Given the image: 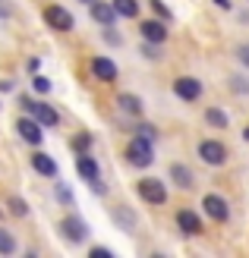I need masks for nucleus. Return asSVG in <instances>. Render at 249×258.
Here are the masks:
<instances>
[{"label":"nucleus","mask_w":249,"mask_h":258,"mask_svg":"<svg viewBox=\"0 0 249 258\" xmlns=\"http://www.w3.org/2000/svg\"><path fill=\"white\" fill-rule=\"evenodd\" d=\"M126 161L133 164V167H148V164L155 161L152 139H145V136H136V139L126 145Z\"/></svg>","instance_id":"nucleus-1"},{"label":"nucleus","mask_w":249,"mask_h":258,"mask_svg":"<svg viewBox=\"0 0 249 258\" xmlns=\"http://www.w3.org/2000/svg\"><path fill=\"white\" fill-rule=\"evenodd\" d=\"M44 22H47L54 32H73V25H76L73 13H70L67 7H60V4H51V7H44Z\"/></svg>","instance_id":"nucleus-2"},{"label":"nucleus","mask_w":249,"mask_h":258,"mask_svg":"<svg viewBox=\"0 0 249 258\" xmlns=\"http://www.w3.org/2000/svg\"><path fill=\"white\" fill-rule=\"evenodd\" d=\"M199 158H202L208 167H221V164L227 161V148L221 145L218 139H205L202 145H199Z\"/></svg>","instance_id":"nucleus-3"},{"label":"nucleus","mask_w":249,"mask_h":258,"mask_svg":"<svg viewBox=\"0 0 249 258\" xmlns=\"http://www.w3.org/2000/svg\"><path fill=\"white\" fill-rule=\"evenodd\" d=\"M139 196L145 199L148 205H164L167 202V186L161 183V179L148 176V179H142V183H139Z\"/></svg>","instance_id":"nucleus-4"},{"label":"nucleus","mask_w":249,"mask_h":258,"mask_svg":"<svg viewBox=\"0 0 249 258\" xmlns=\"http://www.w3.org/2000/svg\"><path fill=\"white\" fill-rule=\"evenodd\" d=\"M174 92L183 101H199L202 98V82L192 79V76H180V79H174Z\"/></svg>","instance_id":"nucleus-5"},{"label":"nucleus","mask_w":249,"mask_h":258,"mask_svg":"<svg viewBox=\"0 0 249 258\" xmlns=\"http://www.w3.org/2000/svg\"><path fill=\"white\" fill-rule=\"evenodd\" d=\"M29 113H32V120L38 123V126H57L60 123V117H57V110L51 107V104H44V101H32L29 104Z\"/></svg>","instance_id":"nucleus-6"},{"label":"nucleus","mask_w":249,"mask_h":258,"mask_svg":"<svg viewBox=\"0 0 249 258\" xmlns=\"http://www.w3.org/2000/svg\"><path fill=\"white\" fill-rule=\"evenodd\" d=\"M139 32H142V41H148V44H164L167 41V25L161 19H145L139 25Z\"/></svg>","instance_id":"nucleus-7"},{"label":"nucleus","mask_w":249,"mask_h":258,"mask_svg":"<svg viewBox=\"0 0 249 258\" xmlns=\"http://www.w3.org/2000/svg\"><path fill=\"white\" fill-rule=\"evenodd\" d=\"M60 233H63V239H70V242H82L85 233H88V227H85L76 214H67V217L60 221Z\"/></svg>","instance_id":"nucleus-8"},{"label":"nucleus","mask_w":249,"mask_h":258,"mask_svg":"<svg viewBox=\"0 0 249 258\" xmlns=\"http://www.w3.org/2000/svg\"><path fill=\"white\" fill-rule=\"evenodd\" d=\"M202 208H205V214L212 217V221H218V224H224L227 217H230V205L221 199V196H205V199H202Z\"/></svg>","instance_id":"nucleus-9"},{"label":"nucleus","mask_w":249,"mask_h":258,"mask_svg":"<svg viewBox=\"0 0 249 258\" xmlns=\"http://www.w3.org/2000/svg\"><path fill=\"white\" fill-rule=\"evenodd\" d=\"M16 133H19V139H22V142H29V145H41V139H44L41 126H38L32 117H22V120H16Z\"/></svg>","instance_id":"nucleus-10"},{"label":"nucleus","mask_w":249,"mask_h":258,"mask_svg":"<svg viewBox=\"0 0 249 258\" xmlns=\"http://www.w3.org/2000/svg\"><path fill=\"white\" fill-rule=\"evenodd\" d=\"M91 76L98 82H114L117 79V67L111 57H91Z\"/></svg>","instance_id":"nucleus-11"},{"label":"nucleus","mask_w":249,"mask_h":258,"mask_svg":"<svg viewBox=\"0 0 249 258\" xmlns=\"http://www.w3.org/2000/svg\"><path fill=\"white\" fill-rule=\"evenodd\" d=\"M88 13H91V19H95L98 25H104V29H111V22L117 19L114 7L104 4V0H91V4H88Z\"/></svg>","instance_id":"nucleus-12"},{"label":"nucleus","mask_w":249,"mask_h":258,"mask_svg":"<svg viewBox=\"0 0 249 258\" xmlns=\"http://www.w3.org/2000/svg\"><path fill=\"white\" fill-rule=\"evenodd\" d=\"M177 227L186 236H195V233H202V217L195 211H189V208H183V211H177Z\"/></svg>","instance_id":"nucleus-13"},{"label":"nucleus","mask_w":249,"mask_h":258,"mask_svg":"<svg viewBox=\"0 0 249 258\" xmlns=\"http://www.w3.org/2000/svg\"><path fill=\"white\" fill-rule=\"evenodd\" d=\"M76 170H79V176H82V179H88V183L101 176V167H98V161L91 158L88 151H79V158H76Z\"/></svg>","instance_id":"nucleus-14"},{"label":"nucleus","mask_w":249,"mask_h":258,"mask_svg":"<svg viewBox=\"0 0 249 258\" xmlns=\"http://www.w3.org/2000/svg\"><path fill=\"white\" fill-rule=\"evenodd\" d=\"M32 167L41 176H57V164H54V158L51 154H44V151H35L32 154Z\"/></svg>","instance_id":"nucleus-15"},{"label":"nucleus","mask_w":249,"mask_h":258,"mask_svg":"<svg viewBox=\"0 0 249 258\" xmlns=\"http://www.w3.org/2000/svg\"><path fill=\"white\" fill-rule=\"evenodd\" d=\"M117 107H120L123 113H129V117H139L145 104H142V98H139V95H129V92H123L120 98H117Z\"/></svg>","instance_id":"nucleus-16"},{"label":"nucleus","mask_w":249,"mask_h":258,"mask_svg":"<svg viewBox=\"0 0 249 258\" xmlns=\"http://www.w3.org/2000/svg\"><path fill=\"white\" fill-rule=\"evenodd\" d=\"M170 179H174V183L180 186V189H192V170L189 167H183V164H170Z\"/></svg>","instance_id":"nucleus-17"},{"label":"nucleus","mask_w":249,"mask_h":258,"mask_svg":"<svg viewBox=\"0 0 249 258\" xmlns=\"http://www.w3.org/2000/svg\"><path fill=\"white\" fill-rule=\"evenodd\" d=\"M111 7H114L117 16H126V19L139 16V4H136V0H111Z\"/></svg>","instance_id":"nucleus-18"},{"label":"nucleus","mask_w":249,"mask_h":258,"mask_svg":"<svg viewBox=\"0 0 249 258\" xmlns=\"http://www.w3.org/2000/svg\"><path fill=\"white\" fill-rule=\"evenodd\" d=\"M205 120H208V126H215V129H227V113L221 110V107H208L205 110Z\"/></svg>","instance_id":"nucleus-19"},{"label":"nucleus","mask_w":249,"mask_h":258,"mask_svg":"<svg viewBox=\"0 0 249 258\" xmlns=\"http://www.w3.org/2000/svg\"><path fill=\"white\" fill-rule=\"evenodd\" d=\"M16 252V239H13L10 230H0V255H13Z\"/></svg>","instance_id":"nucleus-20"},{"label":"nucleus","mask_w":249,"mask_h":258,"mask_svg":"<svg viewBox=\"0 0 249 258\" xmlns=\"http://www.w3.org/2000/svg\"><path fill=\"white\" fill-rule=\"evenodd\" d=\"M10 211L16 214V217H25V214H29V205H25L22 199H16V196H13V199H10Z\"/></svg>","instance_id":"nucleus-21"},{"label":"nucleus","mask_w":249,"mask_h":258,"mask_svg":"<svg viewBox=\"0 0 249 258\" xmlns=\"http://www.w3.org/2000/svg\"><path fill=\"white\" fill-rule=\"evenodd\" d=\"M88 145H91V133H79L73 139V148L76 151H88Z\"/></svg>","instance_id":"nucleus-22"},{"label":"nucleus","mask_w":249,"mask_h":258,"mask_svg":"<svg viewBox=\"0 0 249 258\" xmlns=\"http://www.w3.org/2000/svg\"><path fill=\"white\" fill-rule=\"evenodd\" d=\"M32 88H35V92H41V95H47V92H51V79H47V76H35V79H32Z\"/></svg>","instance_id":"nucleus-23"},{"label":"nucleus","mask_w":249,"mask_h":258,"mask_svg":"<svg viewBox=\"0 0 249 258\" xmlns=\"http://www.w3.org/2000/svg\"><path fill=\"white\" fill-rule=\"evenodd\" d=\"M148 7H152L155 13H158V16H161V19H170V7H164V4H161V0H148Z\"/></svg>","instance_id":"nucleus-24"},{"label":"nucleus","mask_w":249,"mask_h":258,"mask_svg":"<svg viewBox=\"0 0 249 258\" xmlns=\"http://www.w3.org/2000/svg\"><path fill=\"white\" fill-rule=\"evenodd\" d=\"M114 221H123V227H126V230H133V214H129L126 208L117 211V214H114Z\"/></svg>","instance_id":"nucleus-25"},{"label":"nucleus","mask_w":249,"mask_h":258,"mask_svg":"<svg viewBox=\"0 0 249 258\" xmlns=\"http://www.w3.org/2000/svg\"><path fill=\"white\" fill-rule=\"evenodd\" d=\"M233 92H240V95H249V79H240V76H233Z\"/></svg>","instance_id":"nucleus-26"},{"label":"nucleus","mask_w":249,"mask_h":258,"mask_svg":"<svg viewBox=\"0 0 249 258\" xmlns=\"http://www.w3.org/2000/svg\"><path fill=\"white\" fill-rule=\"evenodd\" d=\"M57 199H60L63 205H73V192H70L67 186H63V183H60V186H57Z\"/></svg>","instance_id":"nucleus-27"},{"label":"nucleus","mask_w":249,"mask_h":258,"mask_svg":"<svg viewBox=\"0 0 249 258\" xmlns=\"http://www.w3.org/2000/svg\"><path fill=\"white\" fill-rule=\"evenodd\" d=\"M237 60L243 63V67H249V44H240L237 47Z\"/></svg>","instance_id":"nucleus-28"},{"label":"nucleus","mask_w":249,"mask_h":258,"mask_svg":"<svg viewBox=\"0 0 249 258\" xmlns=\"http://www.w3.org/2000/svg\"><path fill=\"white\" fill-rule=\"evenodd\" d=\"M142 57H148V60H158V50H155L148 41H142Z\"/></svg>","instance_id":"nucleus-29"},{"label":"nucleus","mask_w":249,"mask_h":258,"mask_svg":"<svg viewBox=\"0 0 249 258\" xmlns=\"http://www.w3.org/2000/svg\"><path fill=\"white\" fill-rule=\"evenodd\" d=\"M88 186H91V192H95V196H104V192H108V189H104V183H101V176H98V179H91Z\"/></svg>","instance_id":"nucleus-30"},{"label":"nucleus","mask_w":249,"mask_h":258,"mask_svg":"<svg viewBox=\"0 0 249 258\" xmlns=\"http://www.w3.org/2000/svg\"><path fill=\"white\" fill-rule=\"evenodd\" d=\"M136 133H139V136H145V139H155V136H158V133H155V126H148V123H145V126H139Z\"/></svg>","instance_id":"nucleus-31"},{"label":"nucleus","mask_w":249,"mask_h":258,"mask_svg":"<svg viewBox=\"0 0 249 258\" xmlns=\"http://www.w3.org/2000/svg\"><path fill=\"white\" fill-rule=\"evenodd\" d=\"M114 252L111 249H104V246H98V249H91V258H111Z\"/></svg>","instance_id":"nucleus-32"},{"label":"nucleus","mask_w":249,"mask_h":258,"mask_svg":"<svg viewBox=\"0 0 249 258\" xmlns=\"http://www.w3.org/2000/svg\"><path fill=\"white\" fill-rule=\"evenodd\" d=\"M215 4H218L221 10H230V0H215Z\"/></svg>","instance_id":"nucleus-33"},{"label":"nucleus","mask_w":249,"mask_h":258,"mask_svg":"<svg viewBox=\"0 0 249 258\" xmlns=\"http://www.w3.org/2000/svg\"><path fill=\"white\" fill-rule=\"evenodd\" d=\"M243 139H249V126H246V129H243Z\"/></svg>","instance_id":"nucleus-34"},{"label":"nucleus","mask_w":249,"mask_h":258,"mask_svg":"<svg viewBox=\"0 0 249 258\" xmlns=\"http://www.w3.org/2000/svg\"><path fill=\"white\" fill-rule=\"evenodd\" d=\"M82 4H91V0H82Z\"/></svg>","instance_id":"nucleus-35"}]
</instances>
